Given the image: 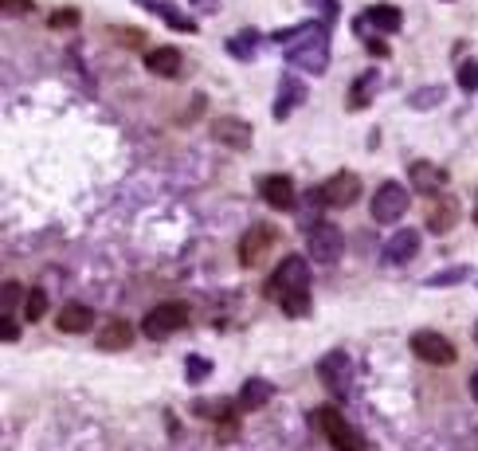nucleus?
<instances>
[{
	"instance_id": "14",
	"label": "nucleus",
	"mask_w": 478,
	"mask_h": 451,
	"mask_svg": "<svg viewBox=\"0 0 478 451\" xmlns=\"http://www.w3.org/2000/svg\"><path fill=\"white\" fill-rule=\"evenodd\" d=\"M259 193H263V201L270 209H294V180L283 177V173H270L263 177V185H259Z\"/></svg>"
},
{
	"instance_id": "16",
	"label": "nucleus",
	"mask_w": 478,
	"mask_h": 451,
	"mask_svg": "<svg viewBox=\"0 0 478 451\" xmlns=\"http://www.w3.org/2000/svg\"><path fill=\"white\" fill-rule=\"evenodd\" d=\"M95 346H98V349H106V354L130 349V346H133V326H130V322H122V318H110V322L102 326V333L95 338Z\"/></svg>"
},
{
	"instance_id": "11",
	"label": "nucleus",
	"mask_w": 478,
	"mask_h": 451,
	"mask_svg": "<svg viewBox=\"0 0 478 451\" xmlns=\"http://www.w3.org/2000/svg\"><path fill=\"white\" fill-rule=\"evenodd\" d=\"M212 138L228 149H247L251 138H255V130H251V122L236 118V114H224V118L212 122Z\"/></svg>"
},
{
	"instance_id": "10",
	"label": "nucleus",
	"mask_w": 478,
	"mask_h": 451,
	"mask_svg": "<svg viewBox=\"0 0 478 451\" xmlns=\"http://www.w3.org/2000/svg\"><path fill=\"white\" fill-rule=\"evenodd\" d=\"M360 196V177L357 173H333L326 185L318 188V201L326 204V209H349Z\"/></svg>"
},
{
	"instance_id": "7",
	"label": "nucleus",
	"mask_w": 478,
	"mask_h": 451,
	"mask_svg": "<svg viewBox=\"0 0 478 451\" xmlns=\"http://www.w3.org/2000/svg\"><path fill=\"white\" fill-rule=\"evenodd\" d=\"M275 240H278V232L270 228V224H255V228H247L239 236V264L243 267H263V259L270 256V248H275Z\"/></svg>"
},
{
	"instance_id": "35",
	"label": "nucleus",
	"mask_w": 478,
	"mask_h": 451,
	"mask_svg": "<svg viewBox=\"0 0 478 451\" xmlns=\"http://www.w3.org/2000/svg\"><path fill=\"white\" fill-rule=\"evenodd\" d=\"M368 51H373L376 59H384V56H389V48H384V43H376V40H368Z\"/></svg>"
},
{
	"instance_id": "28",
	"label": "nucleus",
	"mask_w": 478,
	"mask_h": 451,
	"mask_svg": "<svg viewBox=\"0 0 478 451\" xmlns=\"http://www.w3.org/2000/svg\"><path fill=\"white\" fill-rule=\"evenodd\" d=\"M209 373H212V365L204 357H188V381H193V385H201Z\"/></svg>"
},
{
	"instance_id": "22",
	"label": "nucleus",
	"mask_w": 478,
	"mask_h": 451,
	"mask_svg": "<svg viewBox=\"0 0 478 451\" xmlns=\"http://www.w3.org/2000/svg\"><path fill=\"white\" fill-rule=\"evenodd\" d=\"M146 4L153 8V12H161V16H165V24H169V28H177V32H196V24L188 20V16H180L173 4H161V0H146Z\"/></svg>"
},
{
	"instance_id": "12",
	"label": "nucleus",
	"mask_w": 478,
	"mask_h": 451,
	"mask_svg": "<svg viewBox=\"0 0 478 451\" xmlns=\"http://www.w3.org/2000/svg\"><path fill=\"white\" fill-rule=\"evenodd\" d=\"M416 251H420V232L404 228V232H396V236H389V243H384V264L404 267L408 259H416Z\"/></svg>"
},
{
	"instance_id": "5",
	"label": "nucleus",
	"mask_w": 478,
	"mask_h": 451,
	"mask_svg": "<svg viewBox=\"0 0 478 451\" xmlns=\"http://www.w3.org/2000/svg\"><path fill=\"white\" fill-rule=\"evenodd\" d=\"M306 248H310V259L314 264H338L341 259V248H345V240H341V228L338 224H314L310 232H306Z\"/></svg>"
},
{
	"instance_id": "25",
	"label": "nucleus",
	"mask_w": 478,
	"mask_h": 451,
	"mask_svg": "<svg viewBox=\"0 0 478 451\" xmlns=\"http://www.w3.org/2000/svg\"><path fill=\"white\" fill-rule=\"evenodd\" d=\"M255 40H259L255 32H239V35H231V40H228V51L236 59H251V56H255Z\"/></svg>"
},
{
	"instance_id": "23",
	"label": "nucleus",
	"mask_w": 478,
	"mask_h": 451,
	"mask_svg": "<svg viewBox=\"0 0 478 451\" xmlns=\"http://www.w3.org/2000/svg\"><path fill=\"white\" fill-rule=\"evenodd\" d=\"M376 83H381V79L373 75V71H365V75L357 79V87H353V95H349V106H353V111H360V106L368 103V98L376 95Z\"/></svg>"
},
{
	"instance_id": "4",
	"label": "nucleus",
	"mask_w": 478,
	"mask_h": 451,
	"mask_svg": "<svg viewBox=\"0 0 478 451\" xmlns=\"http://www.w3.org/2000/svg\"><path fill=\"white\" fill-rule=\"evenodd\" d=\"M408 188L400 185V180H384L381 188L373 193V220L376 224H396V220H404V212H408Z\"/></svg>"
},
{
	"instance_id": "34",
	"label": "nucleus",
	"mask_w": 478,
	"mask_h": 451,
	"mask_svg": "<svg viewBox=\"0 0 478 451\" xmlns=\"http://www.w3.org/2000/svg\"><path fill=\"white\" fill-rule=\"evenodd\" d=\"M310 4H318L326 20H333V16H338V4H333V0H310Z\"/></svg>"
},
{
	"instance_id": "18",
	"label": "nucleus",
	"mask_w": 478,
	"mask_h": 451,
	"mask_svg": "<svg viewBox=\"0 0 478 451\" xmlns=\"http://www.w3.org/2000/svg\"><path fill=\"white\" fill-rule=\"evenodd\" d=\"M302 98H306V87L294 75H286L283 83H278V95H275V118H291V111Z\"/></svg>"
},
{
	"instance_id": "17",
	"label": "nucleus",
	"mask_w": 478,
	"mask_h": 451,
	"mask_svg": "<svg viewBox=\"0 0 478 451\" xmlns=\"http://www.w3.org/2000/svg\"><path fill=\"white\" fill-rule=\"evenodd\" d=\"M459 216H463V204H459L455 196H439V201L428 209V228L431 232H451L459 224Z\"/></svg>"
},
{
	"instance_id": "9",
	"label": "nucleus",
	"mask_w": 478,
	"mask_h": 451,
	"mask_svg": "<svg viewBox=\"0 0 478 451\" xmlns=\"http://www.w3.org/2000/svg\"><path fill=\"white\" fill-rule=\"evenodd\" d=\"M412 354H416L423 365H455V346L436 330L412 333Z\"/></svg>"
},
{
	"instance_id": "32",
	"label": "nucleus",
	"mask_w": 478,
	"mask_h": 451,
	"mask_svg": "<svg viewBox=\"0 0 478 451\" xmlns=\"http://www.w3.org/2000/svg\"><path fill=\"white\" fill-rule=\"evenodd\" d=\"M75 24H79V12H75V8H67V12H56V16H51V28H75Z\"/></svg>"
},
{
	"instance_id": "38",
	"label": "nucleus",
	"mask_w": 478,
	"mask_h": 451,
	"mask_svg": "<svg viewBox=\"0 0 478 451\" xmlns=\"http://www.w3.org/2000/svg\"><path fill=\"white\" fill-rule=\"evenodd\" d=\"M474 220H478V212H474Z\"/></svg>"
},
{
	"instance_id": "30",
	"label": "nucleus",
	"mask_w": 478,
	"mask_h": 451,
	"mask_svg": "<svg viewBox=\"0 0 478 451\" xmlns=\"http://www.w3.org/2000/svg\"><path fill=\"white\" fill-rule=\"evenodd\" d=\"M0 8H4V16H28L32 12V0H0Z\"/></svg>"
},
{
	"instance_id": "31",
	"label": "nucleus",
	"mask_w": 478,
	"mask_h": 451,
	"mask_svg": "<svg viewBox=\"0 0 478 451\" xmlns=\"http://www.w3.org/2000/svg\"><path fill=\"white\" fill-rule=\"evenodd\" d=\"M459 87H463V90L478 87V67H474V63H463V67H459Z\"/></svg>"
},
{
	"instance_id": "26",
	"label": "nucleus",
	"mask_w": 478,
	"mask_h": 451,
	"mask_svg": "<svg viewBox=\"0 0 478 451\" xmlns=\"http://www.w3.org/2000/svg\"><path fill=\"white\" fill-rule=\"evenodd\" d=\"M0 299H4V302H0V310H4V314H12L16 306H20L24 299H28V291H24L20 283H4V291H0Z\"/></svg>"
},
{
	"instance_id": "3",
	"label": "nucleus",
	"mask_w": 478,
	"mask_h": 451,
	"mask_svg": "<svg viewBox=\"0 0 478 451\" xmlns=\"http://www.w3.org/2000/svg\"><path fill=\"white\" fill-rule=\"evenodd\" d=\"M310 420H314V428L330 440L333 451H365V436H360L353 424L341 417L338 404H322V409H314Z\"/></svg>"
},
{
	"instance_id": "13",
	"label": "nucleus",
	"mask_w": 478,
	"mask_h": 451,
	"mask_svg": "<svg viewBox=\"0 0 478 451\" xmlns=\"http://www.w3.org/2000/svg\"><path fill=\"white\" fill-rule=\"evenodd\" d=\"M408 173H412V188L423 196H436L447 188V173L439 165H431V161H412Z\"/></svg>"
},
{
	"instance_id": "2",
	"label": "nucleus",
	"mask_w": 478,
	"mask_h": 451,
	"mask_svg": "<svg viewBox=\"0 0 478 451\" xmlns=\"http://www.w3.org/2000/svg\"><path fill=\"white\" fill-rule=\"evenodd\" d=\"M263 294L278 306L286 299H294V294H310V264L302 256H286L275 275L263 283Z\"/></svg>"
},
{
	"instance_id": "37",
	"label": "nucleus",
	"mask_w": 478,
	"mask_h": 451,
	"mask_svg": "<svg viewBox=\"0 0 478 451\" xmlns=\"http://www.w3.org/2000/svg\"><path fill=\"white\" fill-rule=\"evenodd\" d=\"M474 341H478V326H474Z\"/></svg>"
},
{
	"instance_id": "33",
	"label": "nucleus",
	"mask_w": 478,
	"mask_h": 451,
	"mask_svg": "<svg viewBox=\"0 0 478 451\" xmlns=\"http://www.w3.org/2000/svg\"><path fill=\"white\" fill-rule=\"evenodd\" d=\"M20 338V326L12 322V314H4V341H16Z\"/></svg>"
},
{
	"instance_id": "20",
	"label": "nucleus",
	"mask_w": 478,
	"mask_h": 451,
	"mask_svg": "<svg viewBox=\"0 0 478 451\" xmlns=\"http://www.w3.org/2000/svg\"><path fill=\"white\" fill-rule=\"evenodd\" d=\"M270 396H275V385L263 381V377H251V381H243V389H239V409L255 412V409H263Z\"/></svg>"
},
{
	"instance_id": "29",
	"label": "nucleus",
	"mask_w": 478,
	"mask_h": 451,
	"mask_svg": "<svg viewBox=\"0 0 478 451\" xmlns=\"http://www.w3.org/2000/svg\"><path fill=\"white\" fill-rule=\"evenodd\" d=\"M467 279V267H451L447 275H431L428 279V287H447V283H463Z\"/></svg>"
},
{
	"instance_id": "24",
	"label": "nucleus",
	"mask_w": 478,
	"mask_h": 451,
	"mask_svg": "<svg viewBox=\"0 0 478 451\" xmlns=\"http://www.w3.org/2000/svg\"><path fill=\"white\" fill-rule=\"evenodd\" d=\"M43 310H48V294H43V287H32L28 299H24V318H28V322H40Z\"/></svg>"
},
{
	"instance_id": "27",
	"label": "nucleus",
	"mask_w": 478,
	"mask_h": 451,
	"mask_svg": "<svg viewBox=\"0 0 478 451\" xmlns=\"http://www.w3.org/2000/svg\"><path fill=\"white\" fill-rule=\"evenodd\" d=\"M436 103H444V90H439V87H428V90H416V95H412V106H416V111H423V106H436Z\"/></svg>"
},
{
	"instance_id": "1",
	"label": "nucleus",
	"mask_w": 478,
	"mask_h": 451,
	"mask_svg": "<svg viewBox=\"0 0 478 451\" xmlns=\"http://www.w3.org/2000/svg\"><path fill=\"white\" fill-rule=\"evenodd\" d=\"M278 43H286V59L294 67L310 71V75H322L330 67V32L322 24H302V28H286L275 35Z\"/></svg>"
},
{
	"instance_id": "6",
	"label": "nucleus",
	"mask_w": 478,
	"mask_h": 451,
	"mask_svg": "<svg viewBox=\"0 0 478 451\" xmlns=\"http://www.w3.org/2000/svg\"><path fill=\"white\" fill-rule=\"evenodd\" d=\"M185 322H188L185 302H157L146 318H141V330H146V338H169V333H177Z\"/></svg>"
},
{
	"instance_id": "21",
	"label": "nucleus",
	"mask_w": 478,
	"mask_h": 451,
	"mask_svg": "<svg viewBox=\"0 0 478 451\" xmlns=\"http://www.w3.org/2000/svg\"><path fill=\"white\" fill-rule=\"evenodd\" d=\"M400 8H392V4H373L365 12V24H373L376 32H400Z\"/></svg>"
},
{
	"instance_id": "36",
	"label": "nucleus",
	"mask_w": 478,
	"mask_h": 451,
	"mask_svg": "<svg viewBox=\"0 0 478 451\" xmlns=\"http://www.w3.org/2000/svg\"><path fill=\"white\" fill-rule=\"evenodd\" d=\"M471 396H474V401H478V369H474V373H471Z\"/></svg>"
},
{
	"instance_id": "8",
	"label": "nucleus",
	"mask_w": 478,
	"mask_h": 451,
	"mask_svg": "<svg viewBox=\"0 0 478 451\" xmlns=\"http://www.w3.org/2000/svg\"><path fill=\"white\" fill-rule=\"evenodd\" d=\"M318 377H322V385H326L333 396H349V393H353V365H349V357L341 354V349H333V354L322 357Z\"/></svg>"
},
{
	"instance_id": "19",
	"label": "nucleus",
	"mask_w": 478,
	"mask_h": 451,
	"mask_svg": "<svg viewBox=\"0 0 478 451\" xmlns=\"http://www.w3.org/2000/svg\"><path fill=\"white\" fill-rule=\"evenodd\" d=\"M146 67L161 79H177L180 75V51L177 48H153V51H146Z\"/></svg>"
},
{
	"instance_id": "15",
	"label": "nucleus",
	"mask_w": 478,
	"mask_h": 451,
	"mask_svg": "<svg viewBox=\"0 0 478 451\" xmlns=\"http://www.w3.org/2000/svg\"><path fill=\"white\" fill-rule=\"evenodd\" d=\"M56 326H59L63 333H87L90 326H95V310H90L87 302H63Z\"/></svg>"
}]
</instances>
